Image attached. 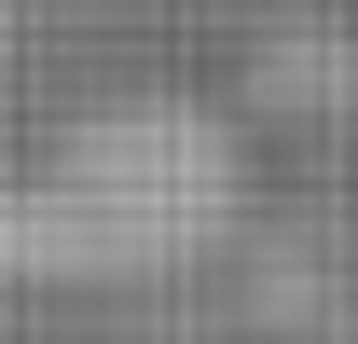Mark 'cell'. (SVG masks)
Here are the masks:
<instances>
[{"label":"cell","mask_w":358,"mask_h":344,"mask_svg":"<svg viewBox=\"0 0 358 344\" xmlns=\"http://www.w3.org/2000/svg\"><path fill=\"white\" fill-rule=\"evenodd\" d=\"M221 152L193 110H83L28 166H0V261L14 275H124L207 234Z\"/></svg>","instance_id":"1"}]
</instances>
